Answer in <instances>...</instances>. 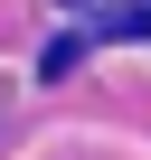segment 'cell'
<instances>
[{
  "label": "cell",
  "instance_id": "1",
  "mask_svg": "<svg viewBox=\"0 0 151 160\" xmlns=\"http://www.w3.org/2000/svg\"><path fill=\"white\" fill-rule=\"evenodd\" d=\"M104 28H113V38H132V28L151 38V0H142V10H123V19H104Z\"/></svg>",
  "mask_w": 151,
  "mask_h": 160
}]
</instances>
